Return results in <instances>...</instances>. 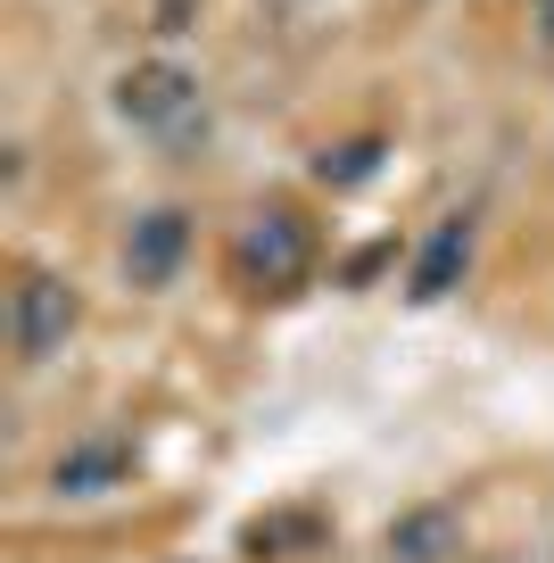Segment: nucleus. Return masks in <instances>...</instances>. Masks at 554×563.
<instances>
[{
  "instance_id": "1",
  "label": "nucleus",
  "mask_w": 554,
  "mask_h": 563,
  "mask_svg": "<svg viewBox=\"0 0 554 563\" xmlns=\"http://www.w3.org/2000/svg\"><path fill=\"white\" fill-rule=\"evenodd\" d=\"M117 100H124V117H133V124L191 117V84H182V67H166V58H141V67L117 84Z\"/></svg>"
},
{
  "instance_id": "2",
  "label": "nucleus",
  "mask_w": 554,
  "mask_h": 563,
  "mask_svg": "<svg viewBox=\"0 0 554 563\" xmlns=\"http://www.w3.org/2000/svg\"><path fill=\"white\" fill-rule=\"evenodd\" d=\"M67 316H75V299L58 290V282H42V274H34V282L18 290V349H25V356H42L58 332H67Z\"/></svg>"
},
{
  "instance_id": "3",
  "label": "nucleus",
  "mask_w": 554,
  "mask_h": 563,
  "mask_svg": "<svg viewBox=\"0 0 554 563\" xmlns=\"http://www.w3.org/2000/svg\"><path fill=\"white\" fill-rule=\"evenodd\" d=\"M182 241H191V224H182V216H141V224H133V249H124V257H133V274H141V282H166L174 265H182Z\"/></svg>"
},
{
  "instance_id": "4",
  "label": "nucleus",
  "mask_w": 554,
  "mask_h": 563,
  "mask_svg": "<svg viewBox=\"0 0 554 563\" xmlns=\"http://www.w3.org/2000/svg\"><path fill=\"white\" fill-rule=\"evenodd\" d=\"M464 249H472L464 224H439V232H431V257L414 265V282H406V290H414V299H439V290L464 274Z\"/></svg>"
},
{
  "instance_id": "5",
  "label": "nucleus",
  "mask_w": 554,
  "mask_h": 563,
  "mask_svg": "<svg viewBox=\"0 0 554 563\" xmlns=\"http://www.w3.org/2000/svg\"><path fill=\"white\" fill-rule=\"evenodd\" d=\"M241 249H248V274H274V282L298 274V232H290V224H257Z\"/></svg>"
},
{
  "instance_id": "6",
  "label": "nucleus",
  "mask_w": 554,
  "mask_h": 563,
  "mask_svg": "<svg viewBox=\"0 0 554 563\" xmlns=\"http://www.w3.org/2000/svg\"><path fill=\"white\" fill-rule=\"evenodd\" d=\"M538 25H546V34H554V0H538Z\"/></svg>"
}]
</instances>
